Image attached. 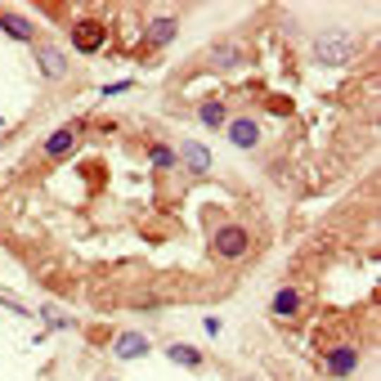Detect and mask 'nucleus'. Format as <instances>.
I'll return each mask as SVG.
<instances>
[{
	"label": "nucleus",
	"instance_id": "nucleus-7",
	"mask_svg": "<svg viewBox=\"0 0 381 381\" xmlns=\"http://www.w3.org/2000/svg\"><path fill=\"white\" fill-rule=\"evenodd\" d=\"M229 139L238 144V149H256V144H261V126H256L251 117H233L229 121Z\"/></svg>",
	"mask_w": 381,
	"mask_h": 381
},
{
	"label": "nucleus",
	"instance_id": "nucleus-8",
	"mask_svg": "<svg viewBox=\"0 0 381 381\" xmlns=\"http://www.w3.org/2000/svg\"><path fill=\"white\" fill-rule=\"evenodd\" d=\"M72 144H77V130H54L50 139H45V157H68Z\"/></svg>",
	"mask_w": 381,
	"mask_h": 381
},
{
	"label": "nucleus",
	"instance_id": "nucleus-10",
	"mask_svg": "<svg viewBox=\"0 0 381 381\" xmlns=\"http://www.w3.org/2000/svg\"><path fill=\"white\" fill-rule=\"evenodd\" d=\"M0 27H5V36H14V41H32V23L23 14H0Z\"/></svg>",
	"mask_w": 381,
	"mask_h": 381
},
{
	"label": "nucleus",
	"instance_id": "nucleus-16",
	"mask_svg": "<svg viewBox=\"0 0 381 381\" xmlns=\"http://www.w3.org/2000/svg\"><path fill=\"white\" fill-rule=\"evenodd\" d=\"M41 318H45V323H50V327H72L63 314H54V310H50V305H45V310H41Z\"/></svg>",
	"mask_w": 381,
	"mask_h": 381
},
{
	"label": "nucleus",
	"instance_id": "nucleus-19",
	"mask_svg": "<svg viewBox=\"0 0 381 381\" xmlns=\"http://www.w3.org/2000/svg\"><path fill=\"white\" fill-rule=\"evenodd\" d=\"M247 381H251V377H247Z\"/></svg>",
	"mask_w": 381,
	"mask_h": 381
},
{
	"label": "nucleus",
	"instance_id": "nucleus-12",
	"mask_svg": "<svg viewBox=\"0 0 381 381\" xmlns=\"http://www.w3.org/2000/svg\"><path fill=\"white\" fill-rule=\"evenodd\" d=\"M149 41L153 45H170L175 41V18H153L149 23Z\"/></svg>",
	"mask_w": 381,
	"mask_h": 381
},
{
	"label": "nucleus",
	"instance_id": "nucleus-3",
	"mask_svg": "<svg viewBox=\"0 0 381 381\" xmlns=\"http://www.w3.org/2000/svg\"><path fill=\"white\" fill-rule=\"evenodd\" d=\"M104 27L99 23H77V27H72V45H77L81 54H94V50H104Z\"/></svg>",
	"mask_w": 381,
	"mask_h": 381
},
{
	"label": "nucleus",
	"instance_id": "nucleus-2",
	"mask_svg": "<svg viewBox=\"0 0 381 381\" xmlns=\"http://www.w3.org/2000/svg\"><path fill=\"white\" fill-rule=\"evenodd\" d=\"M247 247H251V233L242 225H225V229H216V238H211V251L220 261H242Z\"/></svg>",
	"mask_w": 381,
	"mask_h": 381
},
{
	"label": "nucleus",
	"instance_id": "nucleus-17",
	"mask_svg": "<svg viewBox=\"0 0 381 381\" xmlns=\"http://www.w3.org/2000/svg\"><path fill=\"white\" fill-rule=\"evenodd\" d=\"M170 162H175V153H170V149H153V166H170Z\"/></svg>",
	"mask_w": 381,
	"mask_h": 381
},
{
	"label": "nucleus",
	"instance_id": "nucleus-14",
	"mask_svg": "<svg viewBox=\"0 0 381 381\" xmlns=\"http://www.w3.org/2000/svg\"><path fill=\"white\" fill-rule=\"evenodd\" d=\"M202 126H225V104H216V99H206L202 104Z\"/></svg>",
	"mask_w": 381,
	"mask_h": 381
},
{
	"label": "nucleus",
	"instance_id": "nucleus-1",
	"mask_svg": "<svg viewBox=\"0 0 381 381\" xmlns=\"http://www.w3.org/2000/svg\"><path fill=\"white\" fill-rule=\"evenodd\" d=\"M314 58H318V63H327V68L350 63V58H354V41H350V36H341V32H323V36H314Z\"/></svg>",
	"mask_w": 381,
	"mask_h": 381
},
{
	"label": "nucleus",
	"instance_id": "nucleus-11",
	"mask_svg": "<svg viewBox=\"0 0 381 381\" xmlns=\"http://www.w3.org/2000/svg\"><path fill=\"white\" fill-rule=\"evenodd\" d=\"M296 310H301V292H296V287H282L278 296H274V314H278V318H292Z\"/></svg>",
	"mask_w": 381,
	"mask_h": 381
},
{
	"label": "nucleus",
	"instance_id": "nucleus-9",
	"mask_svg": "<svg viewBox=\"0 0 381 381\" xmlns=\"http://www.w3.org/2000/svg\"><path fill=\"white\" fill-rule=\"evenodd\" d=\"M180 153H184V162L198 170V175H202V170H211V153H206V144H193V139H189Z\"/></svg>",
	"mask_w": 381,
	"mask_h": 381
},
{
	"label": "nucleus",
	"instance_id": "nucleus-13",
	"mask_svg": "<svg viewBox=\"0 0 381 381\" xmlns=\"http://www.w3.org/2000/svg\"><path fill=\"white\" fill-rule=\"evenodd\" d=\"M170 363H180V368H202V354L193 350V346H170Z\"/></svg>",
	"mask_w": 381,
	"mask_h": 381
},
{
	"label": "nucleus",
	"instance_id": "nucleus-6",
	"mask_svg": "<svg viewBox=\"0 0 381 381\" xmlns=\"http://www.w3.org/2000/svg\"><path fill=\"white\" fill-rule=\"evenodd\" d=\"M113 350H117V359H144L149 354V337L144 332H121L113 341Z\"/></svg>",
	"mask_w": 381,
	"mask_h": 381
},
{
	"label": "nucleus",
	"instance_id": "nucleus-5",
	"mask_svg": "<svg viewBox=\"0 0 381 381\" xmlns=\"http://www.w3.org/2000/svg\"><path fill=\"white\" fill-rule=\"evenodd\" d=\"M354 368H359V350H354V346L327 350V373H332V377H350Z\"/></svg>",
	"mask_w": 381,
	"mask_h": 381
},
{
	"label": "nucleus",
	"instance_id": "nucleus-18",
	"mask_svg": "<svg viewBox=\"0 0 381 381\" xmlns=\"http://www.w3.org/2000/svg\"><path fill=\"white\" fill-rule=\"evenodd\" d=\"M104 381H113V377H104Z\"/></svg>",
	"mask_w": 381,
	"mask_h": 381
},
{
	"label": "nucleus",
	"instance_id": "nucleus-15",
	"mask_svg": "<svg viewBox=\"0 0 381 381\" xmlns=\"http://www.w3.org/2000/svg\"><path fill=\"white\" fill-rule=\"evenodd\" d=\"M211 58H216V63H220V68H233V63H238V45H229V41H220V45H216V50H211Z\"/></svg>",
	"mask_w": 381,
	"mask_h": 381
},
{
	"label": "nucleus",
	"instance_id": "nucleus-4",
	"mask_svg": "<svg viewBox=\"0 0 381 381\" xmlns=\"http://www.w3.org/2000/svg\"><path fill=\"white\" fill-rule=\"evenodd\" d=\"M36 63H41V72L50 81H63L68 77V58H63V50H54V45H41V50H36Z\"/></svg>",
	"mask_w": 381,
	"mask_h": 381
}]
</instances>
